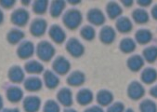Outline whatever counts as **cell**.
<instances>
[{
	"instance_id": "obj_1",
	"label": "cell",
	"mask_w": 157,
	"mask_h": 112,
	"mask_svg": "<svg viewBox=\"0 0 157 112\" xmlns=\"http://www.w3.org/2000/svg\"><path fill=\"white\" fill-rule=\"evenodd\" d=\"M63 22L69 29H75L82 22V15L77 10H69L63 16Z\"/></svg>"
},
{
	"instance_id": "obj_2",
	"label": "cell",
	"mask_w": 157,
	"mask_h": 112,
	"mask_svg": "<svg viewBox=\"0 0 157 112\" xmlns=\"http://www.w3.org/2000/svg\"><path fill=\"white\" fill-rule=\"evenodd\" d=\"M38 55L44 61H48L54 55V48L48 42H42L38 46Z\"/></svg>"
},
{
	"instance_id": "obj_3",
	"label": "cell",
	"mask_w": 157,
	"mask_h": 112,
	"mask_svg": "<svg viewBox=\"0 0 157 112\" xmlns=\"http://www.w3.org/2000/svg\"><path fill=\"white\" fill-rule=\"evenodd\" d=\"M66 49L70 52V54H72L75 57H79L84 52V47L76 38H71L67 42Z\"/></svg>"
},
{
	"instance_id": "obj_4",
	"label": "cell",
	"mask_w": 157,
	"mask_h": 112,
	"mask_svg": "<svg viewBox=\"0 0 157 112\" xmlns=\"http://www.w3.org/2000/svg\"><path fill=\"white\" fill-rule=\"evenodd\" d=\"M128 95L131 99H134V100H138L140 98H141L143 95H144V89L143 87L141 86V84L137 82V81H134L132 82L129 87H128Z\"/></svg>"
},
{
	"instance_id": "obj_5",
	"label": "cell",
	"mask_w": 157,
	"mask_h": 112,
	"mask_svg": "<svg viewBox=\"0 0 157 112\" xmlns=\"http://www.w3.org/2000/svg\"><path fill=\"white\" fill-rule=\"evenodd\" d=\"M53 68L57 73L64 75L70 69V63L64 57H58L53 64Z\"/></svg>"
},
{
	"instance_id": "obj_6",
	"label": "cell",
	"mask_w": 157,
	"mask_h": 112,
	"mask_svg": "<svg viewBox=\"0 0 157 112\" xmlns=\"http://www.w3.org/2000/svg\"><path fill=\"white\" fill-rule=\"evenodd\" d=\"M87 19L91 23L95 25H101L105 22V17L103 13L98 9H93L89 10L87 13Z\"/></svg>"
},
{
	"instance_id": "obj_7",
	"label": "cell",
	"mask_w": 157,
	"mask_h": 112,
	"mask_svg": "<svg viewBox=\"0 0 157 112\" xmlns=\"http://www.w3.org/2000/svg\"><path fill=\"white\" fill-rule=\"evenodd\" d=\"M100 38H101V40L105 43V44H110L112 43L114 38H115V32L114 30L113 29L112 27L110 26H105L103 27L101 31V34H100Z\"/></svg>"
},
{
	"instance_id": "obj_8",
	"label": "cell",
	"mask_w": 157,
	"mask_h": 112,
	"mask_svg": "<svg viewBox=\"0 0 157 112\" xmlns=\"http://www.w3.org/2000/svg\"><path fill=\"white\" fill-rule=\"evenodd\" d=\"M59 101L65 106H70L73 104L72 92L69 89H61L58 94Z\"/></svg>"
},
{
	"instance_id": "obj_9",
	"label": "cell",
	"mask_w": 157,
	"mask_h": 112,
	"mask_svg": "<svg viewBox=\"0 0 157 112\" xmlns=\"http://www.w3.org/2000/svg\"><path fill=\"white\" fill-rule=\"evenodd\" d=\"M49 34L51 38L57 43H62L65 40V33L58 25H54L51 27Z\"/></svg>"
},
{
	"instance_id": "obj_10",
	"label": "cell",
	"mask_w": 157,
	"mask_h": 112,
	"mask_svg": "<svg viewBox=\"0 0 157 112\" xmlns=\"http://www.w3.org/2000/svg\"><path fill=\"white\" fill-rule=\"evenodd\" d=\"M117 29L122 33H128L132 29V23L130 20L127 17H121L116 22Z\"/></svg>"
},
{
	"instance_id": "obj_11",
	"label": "cell",
	"mask_w": 157,
	"mask_h": 112,
	"mask_svg": "<svg viewBox=\"0 0 157 112\" xmlns=\"http://www.w3.org/2000/svg\"><path fill=\"white\" fill-rule=\"evenodd\" d=\"M84 81H85V76L83 73H81L79 71H75V72L72 73L67 78V82L72 86L82 85Z\"/></svg>"
},
{
	"instance_id": "obj_12",
	"label": "cell",
	"mask_w": 157,
	"mask_h": 112,
	"mask_svg": "<svg viewBox=\"0 0 157 112\" xmlns=\"http://www.w3.org/2000/svg\"><path fill=\"white\" fill-rule=\"evenodd\" d=\"M144 65L143 59L141 58V56L140 55H134L132 57L128 59V66L130 70L132 71H139Z\"/></svg>"
},
{
	"instance_id": "obj_13",
	"label": "cell",
	"mask_w": 157,
	"mask_h": 112,
	"mask_svg": "<svg viewBox=\"0 0 157 112\" xmlns=\"http://www.w3.org/2000/svg\"><path fill=\"white\" fill-rule=\"evenodd\" d=\"M47 22L44 20H36L32 24V33L35 36H41L45 33Z\"/></svg>"
},
{
	"instance_id": "obj_14",
	"label": "cell",
	"mask_w": 157,
	"mask_h": 112,
	"mask_svg": "<svg viewBox=\"0 0 157 112\" xmlns=\"http://www.w3.org/2000/svg\"><path fill=\"white\" fill-rule=\"evenodd\" d=\"M92 99H93V94L87 89L81 90L77 94V101L80 105H83V106L89 104L92 101Z\"/></svg>"
},
{
	"instance_id": "obj_15",
	"label": "cell",
	"mask_w": 157,
	"mask_h": 112,
	"mask_svg": "<svg viewBox=\"0 0 157 112\" xmlns=\"http://www.w3.org/2000/svg\"><path fill=\"white\" fill-rule=\"evenodd\" d=\"M39 105H40V100L36 96L29 97L24 102L25 109L28 112H36L39 108Z\"/></svg>"
},
{
	"instance_id": "obj_16",
	"label": "cell",
	"mask_w": 157,
	"mask_h": 112,
	"mask_svg": "<svg viewBox=\"0 0 157 112\" xmlns=\"http://www.w3.org/2000/svg\"><path fill=\"white\" fill-rule=\"evenodd\" d=\"M28 20V13L23 10H19L12 15V21L19 25H24Z\"/></svg>"
},
{
	"instance_id": "obj_17",
	"label": "cell",
	"mask_w": 157,
	"mask_h": 112,
	"mask_svg": "<svg viewBox=\"0 0 157 112\" xmlns=\"http://www.w3.org/2000/svg\"><path fill=\"white\" fill-rule=\"evenodd\" d=\"M97 101L101 106H108L113 101V94L105 90L101 91L97 95Z\"/></svg>"
},
{
	"instance_id": "obj_18",
	"label": "cell",
	"mask_w": 157,
	"mask_h": 112,
	"mask_svg": "<svg viewBox=\"0 0 157 112\" xmlns=\"http://www.w3.org/2000/svg\"><path fill=\"white\" fill-rule=\"evenodd\" d=\"M152 38L151 33L147 29L139 30L136 34V39L140 44H147Z\"/></svg>"
},
{
	"instance_id": "obj_19",
	"label": "cell",
	"mask_w": 157,
	"mask_h": 112,
	"mask_svg": "<svg viewBox=\"0 0 157 112\" xmlns=\"http://www.w3.org/2000/svg\"><path fill=\"white\" fill-rule=\"evenodd\" d=\"M107 13L111 19H114L116 17H119L122 13V9L120 6L115 2H111L107 6Z\"/></svg>"
},
{
	"instance_id": "obj_20",
	"label": "cell",
	"mask_w": 157,
	"mask_h": 112,
	"mask_svg": "<svg viewBox=\"0 0 157 112\" xmlns=\"http://www.w3.org/2000/svg\"><path fill=\"white\" fill-rule=\"evenodd\" d=\"M133 19L137 23H145L149 21L148 13L141 9H138L133 12Z\"/></svg>"
},
{
	"instance_id": "obj_21",
	"label": "cell",
	"mask_w": 157,
	"mask_h": 112,
	"mask_svg": "<svg viewBox=\"0 0 157 112\" xmlns=\"http://www.w3.org/2000/svg\"><path fill=\"white\" fill-rule=\"evenodd\" d=\"M141 79L147 84L154 82L156 79V71L153 68H146L141 74Z\"/></svg>"
},
{
	"instance_id": "obj_22",
	"label": "cell",
	"mask_w": 157,
	"mask_h": 112,
	"mask_svg": "<svg viewBox=\"0 0 157 112\" xmlns=\"http://www.w3.org/2000/svg\"><path fill=\"white\" fill-rule=\"evenodd\" d=\"M33 44L31 42H25L21 44L19 49V55L21 58H27L33 54Z\"/></svg>"
},
{
	"instance_id": "obj_23",
	"label": "cell",
	"mask_w": 157,
	"mask_h": 112,
	"mask_svg": "<svg viewBox=\"0 0 157 112\" xmlns=\"http://www.w3.org/2000/svg\"><path fill=\"white\" fill-rule=\"evenodd\" d=\"M120 49L122 51H124L125 53H129V52H132L133 50H135L136 44H135L134 40L131 38H124L122 40V42L120 44Z\"/></svg>"
},
{
	"instance_id": "obj_24",
	"label": "cell",
	"mask_w": 157,
	"mask_h": 112,
	"mask_svg": "<svg viewBox=\"0 0 157 112\" xmlns=\"http://www.w3.org/2000/svg\"><path fill=\"white\" fill-rule=\"evenodd\" d=\"M25 87L29 91H36L41 88V81L37 78H31L27 79L25 83Z\"/></svg>"
},
{
	"instance_id": "obj_25",
	"label": "cell",
	"mask_w": 157,
	"mask_h": 112,
	"mask_svg": "<svg viewBox=\"0 0 157 112\" xmlns=\"http://www.w3.org/2000/svg\"><path fill=\"white\" fill-rule=\"evenodd\" d=\"M45 79H46V84L47 86L49 88H55L58 86L59 84V78L57 76H55L52 72L48 71L45 75Z\"/></svg>"
},
{
	"instance_id": "obj_26",
	"label": "cell",
	"mask_w": 157,
	"mask_h": 112,
	"mask_svg": "<svg viewBox=\"0 0 157 112\" xmlns=\"http://www.w3.org/2000/svg\"><path fill=\"white\" fill-rule=\"evenodd\" d=\"M65 7V2L63 1H55L51 5V14L53 17H58Z\"/></svg>"
},
{
	"instance_id": "obj_27",
	"label": "cell",
	"mask_w": 157,
	"mask_h": 112,
	"mask_svg": "<svg viewBox=\"0 0 157 112\" xmlns=\"http://www.w3.org/2000/svg\"><path fill=\"white\" fill-rule=\"evenodd\" d=\"M140 109L141 112H156V106L155 104L151 100H144L140 106Z\"/></svg>"
},
{
	"instance_id": "obj_28",
	"label": "cell",
	"mask_w": 157,
	"mask_h": 112,
	"mask_svg": "<svg viewBox=\"0 0 157 112\" xmlns=\"http://www.w3.org/2000/svg\"><path fill=\"white\" fill-rule=\"evenodd\" d=\"M7 94L9 96V99L12 102H17L21 100L22 96V93L19 88H10L7 93Z\"/></svg>"
},
{
	"instance_id": "obj_29",
	"label": "cell",
	"mask_w": 157,
	"mask_h": 112,
	"mask_svg": "<svg viewBox=\"0 0 157 112\" xmlns=\"http://www.w3.org/2000/svg\"><path fill=\"white\" fill-rule=\"evenodd\" d=\"M144 57L148 62L153 63L156 59V48L154 46H151L147 48L144 50Z\"/></svg>"
},
{
	"instance_id": "obj_30",
	"label": "cell",
	"mask_w": 157,
	"mask_h": 112,
	"mask_svg": "<svg viewBox=\"0 0 157 112\" xmlns=\"http://www.w3.org/2000/svg\"><path fill=\"white\" fill-rule=\"evenodd\" d=\"M81 36L86 40H92L95 38V31L91 26L86 25L81 30Z\"/></svg>"
},
{
	"instance_id": "obj_31",
	"label": "cell",
	"mask_w": 157,
	"mask_h": 112,
	"mask_svg": "<svg viewBox=\"0 0 157 112\" xmlns=\"http://www.w3.org/2000/svg\"><path fill=\"white\" fill-rule=\"evenodd\" d=\"M10 77L13 81L19 82L23 78V73H22L21 69H20L18 66H16L13 69H11V71L10 73Z\"/></svg>"
},
{
	"instance_id": "obj_32",
	"label": "cell",
	"mask_w": 157,
	"mask_h": 112,
	"mask_svg": "<svg viewBox=\"0 0 157 112\" xmlns=\"http://www.w3.org/2000/svg\"><path fill=\"white\" fill-rule=\"evenodd\" d=\"M26 69L28 72H32V73H39L42 71L43 67L40 64L37 62H30L26 65Z\"/></svg>"
},
{
	"instance_id": "obj_33",
	"label": "cell",
	"mask_w": 157,
	"mask_h": 112,
	"mask_svg": "<svg viewBox=\"0 0 157 112\" xmlns=\"http://www.w3.org/2000/svg\"><path fill=\"white\" fill-rule=\"evenodd\" d=\"M44 112H59V106L56 102L48 101L44 107Z\"/></svg>"
},
{
	"instance_id": "obj_34",
	"label": "cell",
	"mask_w": 157,
	"mask_h": 112,
	"mask_svg": "<svg viewBox=\"0 0 157 112\" xmlns=\"http://www.w3.org/2000/svg\"><path fill=\"white\" fill-rule=\"evenodd\" d=\"M21 38H23V33L18 31V30H13L12 32L10 33L9 35V39L10 42L12 43H16L18 42Z\"/></svg>"
},
{
	"instance_id": "obj_35",
	"label": "cell",
	"mask_w": 157,
	"mask_h": 112,
	"mask_svg": "<svg viewBox=\"0 0 157 112\" xmlns=\"http://www.w3.org/2000/svg\"><path fill=\"white\" fill-rule=\"evenodd\" d=\"M47 5H48V2L47 1H38V2H36L35 3V6H34V10L37 13H44L46 11V10H47Z\"/></svg>"
},
{
	"instance_id": "obj_36",
	"label": "cell",
	"mask_w": 157,
	"mask_h": 112,
	"mask_svg": "<svg viewBox=\"0 0 157 112\" xmlns=\"http://www.w3.org/2000/svg\"><path fill=\"white\" fill-rule=\"evenodd\" d=\"M124 111V105L122 103H115L112 105L107 112H123Z\"/></svg>"
},
{
	"instance_id": "obj_37",
	"label": "cell",
	"mask_w": 157,
	"mask_h": 112,
	"mask_svg": "<svg viewBox=\"0 0 157 112\" xmlns=\"http://www.w3.org/2000/svg\"><path fill=\"white\" fill-rule=\"evenodd\" d=\"M85 112H103V110L100 106H91L90 108L86 109Z\"/></svg>"
},
{
	"instance_id": "obj_38",
	"label": "cell",
	"mask_w": 157,
	"mask_h": 112,
	"mask_svg": "<svg viewBox=\"0 0 157 112\" xmlns=\"http://www.w3.org/2000/svg\"><path fill=\"white\" fill-rule=\"evenodd\" d=\"M138 3H139V5H140L141 7H147V6H149L151 2V1H139Z\"/></svg>"
},
{
	"instance_id": "obj_39",
	"label": "cell",
	"mask_w": 157,
	"mask_h": 112,
	"mask_svg": "<svg viewBox=\"0 0 157 112\" xmlns=\"http://www.w3.org/2000/svg\"><path fill=\"white\" fill-rule=\"evenodd\" d=\"M15 2H0V4H2L3 6H5L6 8H10L11 7Z\"/></svg>"
},
{
	"instance_id": "obj_40",
	"label": "cell",
	"mask_w": 157,
	"mask_h": 112,
	"mask_svg": "<svg viewBox=\"0 0 157 112\" xmlns=\"http://www.w3.org/2000/svg\"><path fill=\"white\" fill-rule=\"evenodd\" d=\"M151 95L152 96H154V97H156V87H153L151 90Z\"/></svg>"
},
{
	"instance_id": "obj_41",
	"label": "cell",
	"mask_w": 157,
	"mask_h": 112,
	"mask_svg": "<svg viewBox=\"0 0 157 112\" xmlns=\"http://www.w3.org/2000/svg\"><path fill=\"white\" fill-rule=\"evenodd\" d=\"M123 4H124V6H127V7H130V6L133 4V2H132V1H127V2H125V1H123Z\"/></svg>"
},
{
	"instance_id": "obj_42",
	"label": "cell",
	"mask_w": 157,
	"mask_h": 112,
	"mask_svg": "<svg viewBox=\"0 0 157 112\" xmlns=\"http://www.w3.org/2000/svg\"><path fill=\"white\" fill-rule=\"evenodd\" d=\"M156 14H157V9H156V7H153V9H152V16H153V18H156Z\"/></svg>"
},
{
	"instance_id": "obj_43",
	"label": "cell",
	"mask_w": 157,
	"mask_h": 112,
	"mask_svg": "<svg viewBox=\"0 0 157 112\" xmlns=\"http://www.w3.org/2000/svg\"><path fill=\"white\" fill-rule=\"evenodd\" d=\"M64 112H76L75 110H74V109H66Z\"/></svg>"
},
{
	"instance_id": "obj_44",
	"label": "cell",
	"mask_w": 157,
	"mask_h": 112,
	"mask_svg": "<svg viewBox=\"0 0 157 112\" xmlns=\"http://www.w3.org/2000/svg\"><path fill=\"white\" fill-rule=\"evenodd\" d=\"M2 20H3V15H2V12L0 11V22H2Z\"/></svg>"
},
{
	"instance_id": "obj_45",
	"label": "cell",
	"mask_w": 157,
	"mask_h": 112,
	"mask_svg": "<svg viewBox=\"0 0 157 112\" xmlns=\"http://www.w3.org/2000/svg\"><path fill=\"white\" fill-rule=\"evenodd\" d=\"M4 112H18V110H5Z\"/></svg>"
},
{
	"instance_id": "obj_46",
	"label": "cell",
	"mask_w": 157,
	"mask_h": 112,
	"mask_svg": "<svg viewBox=\"0 0 157 112\" xmlns=\"http://www.w3.org/2000/svg\"><path fill=\"white\" fill-rule=\"evenodd\" d=\"M1 106H2V99L0 98V108H1Z\"/></svg>"
},
{
	"instance_id": "obj_47",
	"label": "cell",
	"mask_w": 157,
	"mask_h": 112,
	"mask_svg": "<svg viewBox=\"0 0 157 112\" xmlns=\"http://www.w3.org/2000/svg\"><path fill=\"white\" fill-rule=\"evenodd\" d=\"M125 112H134V111H133L132 109H130V108H129V109H128V110L125 111Z\"/></svg>"
}]
</instances>
